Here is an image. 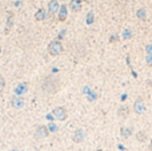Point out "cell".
I'll return each instance as SVG.
<instances>
[{"mask_svg":"<svg viewBox=\"0 0 152 151\" xmlns=\"http://www.w3.org/2000/svg\"><path fill=\"white\" fill-rule=\"evenodd\" d=\"M148 148H149V150H151V151H152V141H151V142H149V146H148Z\"/></svg>","mask_w":152,"mask_h":151,"instance_id":"f1b7e54d","label":"cell"},{"mask_svg":"<svg viewBox=\"0 0 152 151\" xmlns=\"http://www.w3.org/2000/svg\"><path fill=\"white\" fill-rule=\"evenodd\" d=\"M49 130L47 126H38L36 130H35V138L36 139H44V138L48 137Z\"/></svg>","mask_w":152,"mask_h":151,"instance_id":"277c9868","label":"cell"},{"mask_svg":"<svg viewBox=\"0 0 152 151\" xmlns=\"http://www.w3.org/2000/svg\"><path fill=\"white\" fill-rule=\"evenodd\" d=\"M15 5H16V7H20V5H21V1H15Z\"/></svg>","mask_w":152,"mask_h":151,"instance_id":"83f0119b","label":"cell"},{"mask_svg":"<svg viewBox=\"0 0 152 151\" xmlns=\"http://www.w3.org/2000/svg\"><path fill=\"white\" fill-rule=\"evenodd\" d=\"M47 119H48V120H53L55 118H53V115H52V114H48V115H47Z\"/></svg>","mask_w":152,"mask_h":151,"instance_id":"4316f807","label":"cell"},{"mask_svg":"<svg viewBox=\"0 0 152 151\" xmlns=\"http://www.w3.org/2000/svg\"><path fill=\"white\" fill-rule=\"evenodd\" d=\"M11 104H12V107H14V108H16V110L23 108V107H24V104H25L24 98H23V96H17V95H15L14 98L11 99Z\"/></svg>","mask_w":152,"mask_h":151,"instance_id":"8992f818","label":"cell"},{"mask_svg":"<svg viewBox=\"0 0 152 151\" xmlns=\"http://www.w3.org/2000/svg\"><path fill=\"white\" fill-rule=\"evenodd\" d=\"M136 18H138L139 20H145V19H147V11H145V8H143V7L138 8V11H136Z\"/></svg>","mask_w":152,"mask_h":151,"instance_id":"9a60e30c","label":"cell"},{"mask_svg":"<svg viewBox=\"0 0 152 151\" xmlns=\"http://www.w3.org/2000/svg\"><path fill=\"white\" fill-rule=\"evenodd\" d=\"M147 139H148V135H147L145 131H138V132H136V141H138L139 143H144Z\"/></svg>","mask_w":152,"mask_h":151,"instance_id":"5bb4252c","label":"cell"},{"mask_svg":"<svg viewBox=\"0 0 152 151\" xmlns=\"http://www.w3.org/2000/svg\"><path fill=\"white\" fill-rule=\"evenodd\" d=\"M59 10V3H58V0H51L48 3V12L49 14H56Z\"/></svg>","mask_w":152,"mask_h":151,"instance_id":"7c38bea8","label":"cell"},{"mask_svg":"<svg viewBox=\"0 0 152 151\" xmlns=\"http://www.w3.org/2000/svg\"><path fill=\"white\" fill-rule=\"evenodd\" d=\"M67 15H68V12H67V5L63 4L62 7H60V10H59V20L64 21L67 19Z\"/></svg>","mask_w":152,"mask_h":151,"instance_id":"2e32d148","label":"cell"},{"mask_svg":"<svg viewBox=\"0 0 152 151\" xmlns=\"http://www.w3.org/2000/svg\"><path fill=\"white\" fill-rule=\"evenodd\" d=\"M4 87H5V80H4V78L0 75V92H3Z\"/></svg>","mask_w":152,"mask_h":151,"instance_id":"d6986e66","label":"cell"},{"mask_svg":"<svg viewBox=\"0 0 152 151\" xmlns=\"http://www.w3.org/2000/svg\"><path fill=\"white\" fill-rule=\"evenodd\" d=\"M119 39H120V38H119V35H116V34H114V35H112V36H111V38H110V42H111V43L118 42Z\"/></svg>","mask_w":152,"mask_h":151,"instance_id":"d4e9b609","label":"cell"},{"mask_svg":"<svg viewBox=\"0 0 152 151\" xmlns=\"http://www.w3.org/2000/svg\"><path fill=\"white\" fill-rule=\"evenodd\" d=\"M64 35H66V30H63V31H60V34H59V36H58V39H63L64 38Z\"/></svg>","mask_w":152,"mask_h":151,"instance_id":"484cf974","label":"cell"},{"mask_svg":"<svg viewBox=\"0 0 152 151\" xmlns=\"http://www.w3.org/2000/svg\"><path fill=\"white\" fill-rule=\"evenodd\" d=\"M14 151H17V150H14Z\"/></svg>","mask_w":152,"mask_h":151,"instance_id":"4dcf8cb0","label":"cell"},{"mask_svg":"<svg viewBox=\"0 0 152 151\" xmlns=\"http://www.w3.org/2000/svg\"><path fill=\"white\" fill-rule=\"evenodd\" d=\"M12 24H14V16H12V14H10V18H8V20H7V27L11 28Z\"/></svg>","mask_w":152,"mask_h":151,"instance_id":"ffe728a7","label":"cell"},{"mask_svg":"<svg viewBox=\"0 0 152 151\" xmlns=\"http://www.w3.org/2000/svg\"><path fill=\"white\" fill-rule=\"evenodd\" d=\"M48 130L49 131H52V132H55V131H58V126H56V124H53V123H49L48 124Z\"/></svg>","mask_w":152,"mask_h":151,"instance_id":"7402d4cb","label":"cell"},{"mask_svg":"<svg viewBox=\"0 0 152 151\" xmlns=\"http://www.w3.org/2000/svg\"><path fill=\"white\" fill-rule=\"evenodd\" d=\"M145 54L147 55H152V44H147L145 46Z\"/></svg>","mask_w":152,"mask_h":151,"instance_id":"cb8c5ba5","label":"cell"},{"mask_svg":"<svg viewBox=\"0 0 152 151\" xmlns=\"http://www.w3.org/2000/svg\"><path fill=\"white\" fill-rule=\"evenodd\" d=\"M43 90H44V92H47V94H55L58 90H59L60 87V80L58 76H53V75H51V76H47L44 79V82H43Z\"/></svg>","mask_w":152,"mask_h":151,"instance_id":"6da1fadb","label":"cell"},{"mask_svg":"<svg viewBox=\"0 0 152 151\" xmlns=\"http://www.w3.org/2000/svg\"><path fill=\"white\" fill-rule=\"evenodd\" d=\"M0 54H1V47H0Z\"/></svg>","mask_w":152,"mask_h":151,"instance_id":"f546056e","label":"cell"},{"mask_svg":"<svg viewBox=\"0 0 152 151\" xmlns=\"http://www.w3.org/2000/svg\"><path fill=\"white\" fill-rule=\"evenodd\" d=\"M132 35H134V34H132V31L129 28H125L124 31L121 32V38L124 39V40H129V39H132Z\"/></svg>","mask_w":152,"mask_h":151,"instance_id":"ac0fdd59","label":"cell"},{"mask_svg":"<svg viewBox=\"0 0 152 151\" xmlns=\"http://www.w3.org/2000/svg\"><path fill=\"white\" fill-rule=\"evenodd\" d=\"M145 63L147 66L152 67V55H145Z\"/></svg>","mask_w":152,"mask_h":151,"instance_id":"44dd1931","label":"cell"},{"mask_svg":"<svg viewBox=\"0 0 152 151\" xmlns=\"http://www.w3.org/2000/svg\"><path fill=\"white\" fill-rule=\"evenodd\" d=\"M86 23H87V25H92L93 23H95V14H93V12H88V14H87Z\"/></svg>","mask_w":152,"mask_h":151,"instance_id":"e0dca14e","label":"cell"},{"mask_svg":"<svg viewBox=\"0 0 152 151\" xmlns=\"http://www.w3.org/2000/svg\"><path fill=\"white\" fill-rule=\"evenodd\" d=\"M63 52V44L60 43V40H52L48 44V54L52 56H58Z\"/></svg>","mask_w":152,"mask_h":151,"instance_id":"7a4b0ae2","label":"cell"},{"mask_svg":"<svg viewBox=\"0 0 152 151\" xmlns=\"http://www.w3.org/2000/svg\"><path fill=\"white\" fill-rule=\"evenodd\" d=\"M134 111H135L138 115H142V114L145 113V104H144L142 98H138L135 100V103H134Z\"/></svg>","mask_w":152,"mask_h":151,"instance_id":"5b68a950","label":"cell"},{"mask_svg":"<svg viewBox=\"0 0 152 151\" xmlns=\"http://www.w3.org/2000/svg\"><path fill=\"white\" fill-rule=\"evenodd\" d=\"M96 98H97V96H96V94H95V92L91 91L90 94H88V100H90V102H93Z\"/></svg>","mask_w":152,"mask_h":151,"instance_id":"603a6c76","label":"cell"},{"mask_svg":"<svg viewBox=\"0 0 152 151\" xmlns=\"http://www.w3.org/2000/svg\"><path fill=\"white\" fill-rule=\"evenodd\" d=\"M128 114H129V108H128L127 106H121V107H119V110H118V115L120 116V118L125 119V118L128 116Z\"/></svg>","mask_w":152,"mask_h":151,"instance_id":"4fadbf2b","label":"cell"},{"mask_svg":"<svg viewBox=\"0 0 152 151\" xmlns=\"http://www.w3.org/2000/svg\"><path fill=\"white\" fill-rule=\"evenodd\" d=\"M69 8L73 12H79L81 10V0H71L69 1Z\"/></svg>","mask_w":152,"mask_h":151,"instance_id":"9c48e42d","label":"cell"},{"mask_svg":"<svg viewBox=\"0 0 152 151\" xmlns=\"http://www.w3.org/2000/svg\"><path fill=\"white\" fill-rule=\"evenodd\" d=\"M52 115L53 118L58 120H66L67 116H68V113H67V110L64 107H55V108L52 110Z\"/></svg>","mask_w":152,"mask_h":151,"instance_id":"3957f363","label":"cell"},{"mask_svg":"<svg viewBox=\"0 0 152 151\" xmlns=\"http://www.w3.org/2000/svg\"><path fill=\"white\" fill-rule=\"evenodd\" d=\"M35 19L38 21H43L47 19V11L43 10V8H40V10L36 11V14H35Z\"/></svg>","mask_w":152,"mask_h":151,"instance_id":"8fae6325","label":"cell"},{"mask_svg":"<svg viewBox=\"0 0 152 151\" xmlns=\"http://www.w3.org/2000/svg\"><path fill=\"white\" fill-rule=\"evenodd\" d=\"M27 91H28V84L24 83V82H23V83H19V84L15 87V94H16L17 96H23Z\"/></svg>","mask_w":152,"mask_h":151,"instance_id":"ba28073f","label":"cell"},{"mask_svg":"<svg viewBox=\"0 0 152 151\" xmlns=\"http://www.w3.org/2000/svg\"><path fill=\"white\" fill-rule=\"evenodd\" d=\"M132 132H134L132 127H121L120 128V137L124 138V139H127V138L131 137Z\"/></svg>","mask_w":152,"mask_h":151,"instance_id":"30bf717a","label":"cell"},{"mask_svg":"<svg viewBox=\"0 0 152 151\" xmlns=\"http://www.w3.org/2000/svg\"><path fill=\"white\" fill-rule=\"evenodd\" d=\"M84 138H86V132H84L81 128H77L72 135V141L75 142V143H81V142L84 141Z\"/></svg>","mask_w":152,"mask_h":151,"instance_id":"52a82bcc","label":"cell"}]
</instances>
